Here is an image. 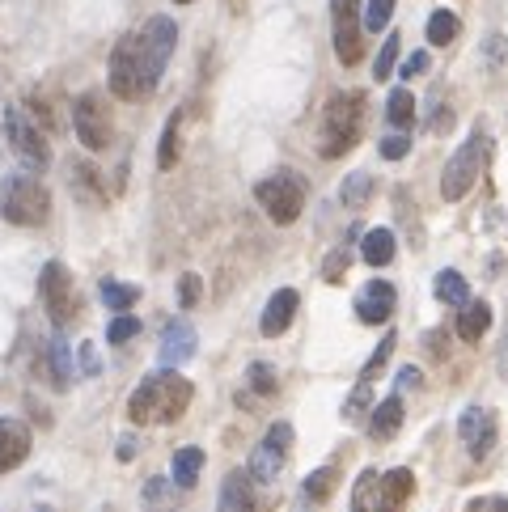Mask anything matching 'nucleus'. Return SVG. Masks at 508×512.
I'll return each instance as SVG.
<instances>
[{"mask_svg":"<svg viewBox=\"0 0 508 512\" xmlns=\"http://www.w3.org/2000/svg\"><path fill=\"white\" fill-rule=\"evenodd\" d=\"M191 407V381L174 369H161L153 377H144L127 398V419L132 424H178Z\"/></svg>","mask_w":508,"mask_h":512,"instance_id":"f257e3e1","label":"nucleus"},{"mask_svg":"<svg viewBox=\"0 0 508 512\" xmlns=\"http://www.w3.org/2000/svg\"><path fill=\"white\" fill-rule=\"evenodd\" d=\"M365 111H369V102L360 89L331 94V102H326V111H322V140H318V153L326 161L352 153L360 144V136H365Z\"/></svg>","mask_w":508,"mask_h":512,"instance_id":"f03ea898","label":"nucleus"},{"mask_svg":"<svg viewBox=\"0 0 508 512\" xmlns=\"http://www.w3.org/2000/svg\"><path fill=\"white\" fill-rule=\"evenodd\" d=\"M411 491H415V474L407 466H398L390 474L365 470L352 487V512H403Z\"/></svg>","mask_w":508,"mask_h":512,"instance_id":"7ed1b4c3","label":"nucleus"},{"mask_svg":"<svg viewBox=\"0 0 508 512\" xmlns=\"http://www.w3.org/2000/svg\"><path fill=\"white\" fill-rule=\"evenodd\" d=\"M0 216L9 225H47L51 216V191L34 174H5L0 182Z\"/></svg>","mask_w":508,"mask_h":512,"instance_id":"20e7f679","label":"nucleus"},{"mask_svg":"<svg viewBox=\"0 0 508 512\" xmlns=\"http://www.w3.org/2000/svg\"><path fill=\"white\" fill-rule=\"evenodd\" d=\"M136 39V64H140V81H144V94L153 98V89L161 81V72H166L170 56H174V43H178V26L174 17H149L144 30L132 34Z\"/></svg>","mask_w":508,"mask_h":512,"instance_id":"39448f33","label":"nucleus"},{"mask_svg":"<svg viewBox=\"0 0 508 512\" xmlns=\"http://www.w3.org/2000/svg\"><path fill=\"white\" fill-rule=\"evenodd\" d=\"M254 199H259L263 212L276 225H293L301 216V208H305V182H301V174L280 170V174H271L254 187Z\"/></svg>","mask_w":508,"mask_h":512,"instance_id":"423d86ee","label":"nucleus"},{"mask_svg":"<svg viewBox=\"0 0 508 512\" xmlns=\"http://www.w3.org/2000/svg\"><path fill=\"white\" fill-rule=\"evenodd\" d=\"M5 140L9 149L17 153V161L30 170V174H43L51 166V149H47V136L39 132V123H34L26 111H5Z\"/></svg>","mask_w":508,"mask_h":512,"instance_id":"0eeeda50","label":"nucleus"},{"mask_svg":"<svg viewBox=\"0 0 508 512\" xmlns=\"http://www.w3.org/2000/svg\"><path fill=\"white\" fill-rule=\"evenodd\" d=\"M483 157H487V140L475 132L458 153H453L445 161V174H441V195L449 199V204H458V199L475 187L479 182V166H483Z\"/></svg>","mask_w":508,"mask_h":512,"instance_id":"6e6552de","label":"nucleus"},{"mask_svg":"<svg viewBox=\"0 0 508 512\" xmlns=\"http://www.w3.org/2000/svg\"><path fill=\"white\" fill-rule=\"evenodd\" d=\"M331 22H335V56L343 68H356L365 56V17L360 0H331Z\"/></svg>","mask_w":508,"mask_h":512,"instance_id":"1a4fd4ad","label":"nucleus"},{"mask_svg":"<svg viewBox=\"0 0 508 512\" xmlns=\"http://www.w3.org/2000/svg\"><path fill=\"white\" fill-rule=\"evenodd\" d=\"M72 132H77V140L89 153H102L111 144V115H106V102L98 89H89V94L72 102Z\"/></svg>","mask_w":508,"mask_h":512,"instance_id":"9d476101","label":"nucleus"},{"mask_svg":"<svg viewBox=\"0 0 508 512\" xmlns=\"http://www.w3.org/2000/svg\"><path fill=\"white\" fill-rule=\"evenodd\" d=\"M288 445H293V424H271L267 436H263V445L250 453V479L254 483H276V474L284 470V453Z\"/></svg>","mask_w":508,"mask_h":512,"instance_id":"9b49d317","label":"nucleus"},{"mask_svg":"<svg viewBox=\"0 0 508 512\" xmlns=\"http://www.w3.org/2000/svg\"><path fill=\"white\" fill-rule=\"evenodd\" d=\"M39 297H43V309H47V318L64 326L72 318V309H77V297H72V276H68V267L64 263H47L39 271Z\"/></svg>","mask_w":508,"mask_h":512,"instance_id":"f8f14e48","label":"nucleus"},{"mask_svg":"<svg viewBox=\"0 0 508 512\" xmlns=\"http://www.w3.org/2000/svg\"><path fill=\"white\" fill-rule=\"evenodd\" d=\"M111 94L123 98V102H140L149 98L144 94V81H140V64H136V39L123 34L111 51Z\"/></svg>","mask_w":508,"mask_h":512,"instance_id":"ddd939ff","label":"nucleus"},{"mask_svg":"<svg viewBox=\"0 0 508 512\" xmlns=\"http://www.w3.org/2000/svg\"><path fill=\"white\" fill-rule=\"evenodd\" d=\"M458 436H462L466 453L475 457V462H483V457L496 449V436H500L496 415L487 411V407H466L462 419H458Z\"/></svg>","mask_w":508,"mask_h":512,"instance_id":"4468645a","label":"nucleus"},{"mask_svg":"<svg viewBox=\"0 0 508 512\" xmlns=\"http://www.w3.org/2000/svg\"><path fill=\"white\" fill-rule=\"evenodd\" d=\"M195 326L187 318H174L166 331H161V343H157V356H161V369H178V364H187L195 356Z\"/></svg>","mask_w":508,"mask_h":512,"instance_id":"2eb2a0df","label":"nucleus"},{"mask_svg":"<svg viewBox=\"0 0 508 512\" xmlns=\"http://www.w3.org/2000/svg\"><path fill=\"white\" fill-rule=\"evenodd\" d=\"M394 305H398L394 284L390 280H369L365 292L356 297V318L365 322V326H381V322H390Z\"/></svg>","mask_w":508,"mask_h":512,"instance_id":"dca6fc26","label":"nucleus"},{"mask_svg":"<svg viewBox=\"0 0 508 512\" xmlns=\"http://www.w3.org/2000/svg\"><path fill=\"white\" fill-rule=\"evenodd\" d=\"M30 457V428L22 419H0V474L17 470Z\"/></svg>","mask_w":508,"mask_h":512,"instance_id":"f3484780","label":"nucleus"},{"mask_svg":"<svg viewBox=\"0 0 508 512\" xmlns=\"http://www.w3.org/2000/svg\"><path fill=\"white\" fill-rule=\"evenodd\" d=\"M297 305H301V297L293 288H280L276 297L267 301V309H263V318H259V331L267 335V339H276V335H284L288 326H293V318H297Z\"/></svg>","mask_w":508,"mask_h":512,"instance_id":"a211bd4d","label":"nucleus"},{"mask_svg":"<svg viewBox=\"0 0 508 512\" xmlns=\"http://www.w3.org/2000/svg\"><path fill=\"white\" fill-rule=\"evenodd\" d=\"M250 470H229L221 483V512H254V487Z\"/></svg>","mask_w":508,"mask_h":512,"instance_id":"6ab92c4d","label":"nucleus"},{"mask_svg":"<svg viewBox=\"0 0 508 512\" xmlns=\"http://www.w3.org/2000/svg\"><path fill=\"white\" fill-rule=\"evenodd\" d=\"M403 428V398L390 394L386 402H377L373 415H369V436L373 441H390V436Z\"/></svg>","mask_w":508,"mask_h":512,"instance_id":"aec40b11","label":"nucleus"},{"mask_svg":"<svg viewBox=\"0 0 508 512\" xmlns=\"http://www.w3.org/2000/svg\"><path fill=\"white\" fill-rule=\"evenodd\" d=\"M178 500H183V487H178L174 479H149V483L140 487L144 512H174Z\"/></svg>","mask_w":508,"mask_h":512,"instance_id":"412c9836","label":"nucleus"},{"mask_svg":"<svg viewBox=\"0 0 508 512\" xmlns=\"http://www.w3.org/2000/svg\"><path fill=\"white\" fill-rule=\"evenodd\" d=\"M487 326H492V305H487V301H470L462 309V318H458V339L475 343V339H483Z\"/></svg>","mask_w":508,"mask_h":512,"instance_id":"4be33fe9","label":"nucleus"},{"mask_svg":"<svg viewBox=\"0 0 508 512\" xmlns=\"http://www.w3.org/2000/svg\"><path fill=\"white\" fill-rule=\"evenodd\" d=\"M360 259H365L369 267H386L394 259V233L390 229L365 233V242H360Z\"/></svg>","mask_w":508,"mask_h":512,"instance_id":"5701e85b","label":"nucleus"},{"mask_svg":"<svg viewBox=\"0 0 508 512\" xmlns=\"http://www.w3.org/2000/svg\"><path fill=\"white\" fill-rule=\"evenodd\" d=\"M199 470H204V449L187 445V449H178V453H174V466H170V474H174V483L183 487V491H187V487H195Z\"/></svg>","mask_w":508,"mask_h":512,"instance_id":"b1692460","label":"nucleus"},{"mask_svg":"<svg viewBox=\"0 0 508 512\" xmlns=\"http://www.w3.org/2000/svg\"><path fill=\"white\" fill-rule=\"evenodd\" d=\"M458 30H462V22H458L453 9H437L428 17V43L432 47H449L453 39H458Z\"/></svg>","mask_w":508,"mask_h":512,"instance_id":"393cba45","label":"nucleus"},{"mask_svg":"<svg viewBox=\"0 0 508 512\" xmlns=\"http://www.w3.org/2000/svg\"><path fill=\"white\" fill-rule=\"evenodd\" d=\"M432 292H437L441 305H466V280L458 271H437V280H432Z\"/></svg>","mask_w":508,"mask_h":512,"instance_id":"a878e982","label":"nucleus"},{"mask_svg":"<svg viewBox=\"0 0 508 512\" xmlns=\"http://www.w3.org/2000/svg\"><path fill=\"white\" fill-rule=\"evenodd\" d=\"M140 288L136 284H123V280H102V301L106 309H115V314H127V309L136 305Z\"/></svg>","mask_w":508,"mask_h":512,"instance_id":"bb28decb","label":"nucleus"},{"mask_svg":"<svg viewBox=\"0 0 508 512\" xmlns=\"http://www.w3.org/2000/svg\"><path fill=\"white\" fill-rule=\"evenodd\" d=\"M386 119L398 127V132H407L411 119H415V98H411V89H394V94L386 98Z\"/></svg>","mask_w":508,"mask_h":512,"instance_id":"cd10ccee","label":"nucleus"},{"mask_svg":"<svg viewBox=\"0 0 508 512\" xmlns=\"http://www.w3.org/2000/svg\"><path fill=\"white\" fill-rule=\"evenodd\" d=\"M51 381H56V390H68V381H72V347L64 339H51Z\"/></svg>","mask_w":508,"mask_h":512,"instance_id":"c85d7f7f","label":"nucleus"},{"mask_svg":"<svg viewBox=\"0 0 508 512\" xmlns=\"http://www.w3.org/2000/svg\"><path fill=\"white\" fill-rule=\"evenodd\" d=\"M178 132H183V111H174L170 123H166V132H161V149H157V166L161 170H174V161H178Z\"/></svg>","mask_w":508,"mask_h":512,"instance_id":"c756f323","label":"nucleus"},{"mask_svg":"<svg viewBox=\"0 0 508 512\" xmlns=\"http://www.w3.org/2000/svg\"><path fill=\"white\" fill-rule=\"evenodd\" d=\"M369 195H373V178L369 174H348V178H343V187H339L343 208H365Z\"/></svg>","mask_w":508,"mask_h":512,"instance_id":"7c9ffc66","label":"nucleus"},{"mask_svg":"<svg viewBox=\"0 0 508 512\" xmlns=\"http://www.w3.org/2000/svg\"><path fill=\"white\" fill-rule=\"evenodd\" d=\"M246 386L254 390V394H263V398H271L280 390V377H276V369L271 364H263V360H254L250 369H246Z\"/></svg>","mask_w":508,"mask_h":512,"instance_id":"2f4dec72","label":"nucleus"},{"mask_svg":"<svg viewBox=\"0 0 508 512\" xmlns=\"http://www.w3.org/2000/svg\"><path fill=\"white\" fill-rule=\"evenodd\" d=\"M398 47H403V39H398V34H390V39L381 43L377 64H373V77H377V81H390V72H394V64H398Z\"/></svg>","mask_w":508,"mask_h":512,"instance_id":"473e14b6","label":"nucleus"},{"mask_svg":"<svg viewBox=\"0 0 508 512\" xmlns=\"http://www.w3.org/2000/svg\"><path fill=\"white\" fill-rule=\"evenodd\" d=\"M369 402H373V386L369 381H360V386L352 390V398L343 402V419H348V424H360V415L369 411Z\"/></svg>","mask_w":508,"mask_h":512,"instance_id":"72a5a7b5","label":"nucleus"},{"mask_svg":"<svg viewBox=\"0 0 508 512\" xmlns=\"http://www.w3.org/2000/svg\"><path fill=\"white\" fill-rule=\"evenodd\" d=\"M394 5H398V0H369V5H365V30H386L390 26V17H394Z\"/></svg>","mask_w":508,"mask_h":512,"instance_id":"f704fd0d","label":"nucleus"},{"mask_svg":"<svg viewBox=\"0 0 508 512\" xmlns=\"http://www.w3.org/2000/svg\"><path fill=\"white\" fill-rule=\"evenodd\" d=\"M331 487H335V470L322 466V470H314L310 479H305V496H310V500H326V496H331Z\"/></svg>","mask_w":508,"mask_h":512,"instance_id":"c9c22d12","label":"nucleus"},{"mask_svg":"<svg viewBox=\"0 0 508 512\" xmlns=\"http://www.w3.org/2000/svg\"><path fill=\"white\" fill-rule=\"evenodd\" d=\"M140 335V318H132V314H119L115 322H111V331H106V343H127V339H136Z\"/></svg>","mask_w":508,"mask_h":512,"instance_id":"e433bc0d","label":"nucleus"},{"mask_svg":"<svg viewBox=\"0 0 508 512\" xmlns=\"http://www.w3.org/2000/svg\"><path fill=\"white\" fill-rule=\"evenodd\" d=\"M394 343H398L394 335H386V339H381V343H377V352H373V360L365 364V369H360V381H373V377H377L381 369H386V360H390V352H394Z\"/></svg>","mask_w":508,"mask_h":512,"instance_id":"4c0bfd02","label":"nucleus"},{"mask_svg":"<svg viewBox=\"0 0 508 512\" xmlns=\"http://www.w3.org/2000/svg\"><path fill=\"white\" fill-rule=\"evenodd\" d=\"M199 297H204V280H199L195 271H187V276L178 280V305H183V309H195Z\"/></svg>","mask_w":508,"mask_h":512,"instance_id":"58836bf2","label":"nucleus"},{"mask_svg":"<svg viewBox=\"0 0 508 512\" xmlns=\"http://www.w3.org/2000/svg\"><path fill=\"white\" fill-rule=\"evenodd\" d=\"M407 153H411V136H407V132L381 140V157H386V161H403Z\"/></svg>","mask_w":508,"mask_h":512,"instance_id":"ea45409f","label":"nucleus"},{"mask_svg":"<svg viewBox=\"0 0 508 512\" xmlns=\"http://www.w3.org/2000/svg\"><path fill=\"white\" fill-rule=\"evenodd\" d=\"M348 263H352V254H348V250H331V259H326V267H322L326 284H339V280H343V271H348Z\"/></svg>","mask_w":508,"mask_h":512,"instance_id":"a19ab883","label":"nucleus"},{"mask_svg":"<svg viewBox=\"0 0 508 512\" xmlns=\"http://www.w3.org/2000/svg\"><path fill=\"white\" fill-rule=\"evenodd\" d=\"M466 512H508V500L504 496H475L466 504Z\"/></svg>","mask_w":508,"mask_h":512,"instance_id":"79ce46f5","label":"nucleus"},{"mask_svg":"<svg viewBox=\"0 0 508 512\" xmlns=\"http://www.w3.org/2000/svg\"><path fill=\"white\" fill-rule=\"evenodd\" d=\"M424 68H428V51H415V56H411V60L403 64V77L411 81V77H420V72H424Z\"/></svg>","mask_w":508,"mask_h":512,"instance_id":"37998d69","label":"nucleus"},{"mask_svg":"<svg viewBox=\"0 0 508 512\" xmlns=\"http://www.w3.org/2000/svg\"><path fill=\"white\" fill-rule=\"evenodd\" d=\"M420 381H424V373L415 369V364H407V369H398V386H403V390H415Z\"/></svg>","mask_w":508,"mask_h":512,"instance_id":"c03bdc74","label":"nucleus"},{"mask_svg":"<svg viewBox=\"0 0 508 512\" xmlns=\"http://www.w3.org/2000/svg\"><path fill=\"white\" fill-rule=\"evenodd\" d=\"M81 369L94 377L98 373V352H94V343H81Z\"/></svg>","mask_w":508,"mask_h":512,"instance_id":"a18cd8bd","label":"nucleus"},{"mask_svg":"<svg viewBox=\"0 0 508 512\" xmlns=\"http://www.w3.org/2000/svg\"><path fill=\"white\" fill-rule=\"evenodd\" d=\"M453 127V111L449 106H437V123H432V132H449Z\"/></svg>","mask_w":508,"mask_h":512,"instance_id":"49530a36","label":"nucleus"},{"mask_svg":"<svg viewBox=\"0 0 508 512\" xmlns=\"http://www.w3.org/2000/svg\"><path fill=\"white\" fill-rule=\"evenodd\" d=\"M487 56H492V64H504V39H487Z\"/></svg>","mask_w":508,"mask_h":512,"instance_id":"de8ad7c7","label":"nucleus"},{"mask_svg":"<svg viewBox=\"0 0 508 512\" xmlns=\"http://www.w3.org/2000/svg\"><path fill=\"white\" fill-rule=\"evenodd\" d=\"M136 457V436H123L119 441V462H132Z\"/></svg>","mask_w":508,"mask_h":512,"instance_id":"09e8293b","label":"nucleus"},{"mask_svg":"<svg viewBox=\"0 0 508 512\" xmlns=\"http://www.w3.org/2000/svg\"><path fill=\"white\" fill-rule=\"evenodd\" d=\"M428 347H432V356L441 360V356H445V335H441V331H437V335H428Z\"/></svg>","mask_w":508,"mask_h":512,"instance_id":"8fccbe9b","label":"nucleus"},{"mask_svg":"<svg viewBox=\"0 0 508 512\" xmlns=\"http://www.w3.org/2000/svg\"><path fill=\"white\" fill-rule=\"evenodd\" d=\"M174 5H191V0H174Z\"/></svg>","mask_w":508,"mask_h":512,"instance_id":"3c124183","label":"nucleus"},{"mask_svg":"<svg viewBox=\"0 0 508 512\" xmlns=\"http://www.w3.org/2000/svg\"><path fill=\"white\" fill-rule=\"evenodd\" d=\"M39 512H51V508H39Z\"/></svg>","mask_w":508,"mask_h":512,"instance_id":"603ef678","label":"nucleus"},{"mask_svg":"<svg viewBox=\"0 0 508 512\" xmlns=\"http://www.w3.org/2000/svg\"><path fill=\"white\" fill-rule=\"evenodd\" d=\"M216 512H221V508H216Z\"/></svg>","mask_w":508,"mask_h":512,"instance_id":"864d4df0","label":"nucleus"}]
</instances>
